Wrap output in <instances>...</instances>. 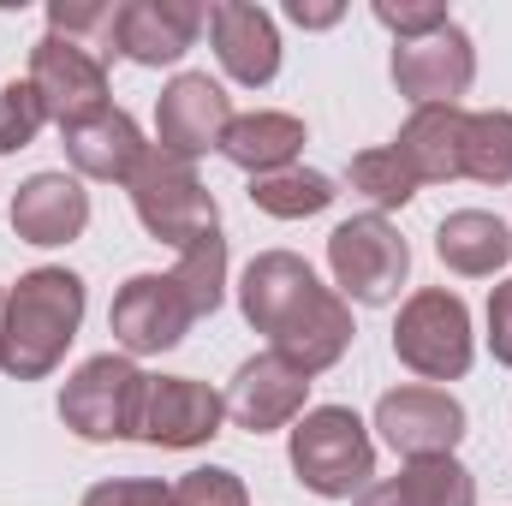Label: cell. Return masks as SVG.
I'll use <instances>...</instances> for the list:
<instances>
[{
  "label": "cell",
  "mask_w": 512,
  "mask_h": 506,
  "mask_svg": "<svg viewBox=\"0 0 512 506\" xmlns=\"http://www.w3.org/2000/svg\"><path fill=\"white\" fill-rule=\"evenodd\" d=\"M245 316H251L262 334H274V352L292 364V370H328L346 340H352V316L340 298H328L316 286V274L298 262V256L274 251L256 256L245 268Z\"/></svg>",
  "instance_id": "obj_1"
},
{
  "label": "cell",
  "mask_w": 512,
  "mask_h": 506,
  "mask_svg": "<svg viewBox=\"0 0 512 506\" xmlns=\"http://www.w3.org/2000/svg\"><path fill=\"white\" fill-rule=\"evenodd\" d=\"M84 316V280L66 268H36L18 280V292L6 298V322H0V364L18 381L48 376L66 352V340L78 334Z\"/></svg>",
  "instance_id": "obj_2"
},
{
  "label": "cell",
  "mask_w": 512,
  "mask_h": 506,
  "mask_svg": "<svg viewBox=\"0 0 512 506\" xmlns=\"http://www.w3.org/2000/svg\"><path fill=\"white\" fill-rule=\"evenodd\" d=\"M292 471L304 489L328 495V501H346L358 489H370L376 477V447L364 435V423L340 405H322L310 411L298 429H292Z\"/></svg>",
  "instance_id": "obj_3"
},
{
  "label": "cell",
  "mask_w": 512,
  "mask_h": 506,
  "mask_svg": "<svg viewBox=\"0 0 512 506\" xmlns=\"http://www.w3.org/2000/svg\"><path fill=\"white\" fill-rule=\"evenodd\" d=\"M131 203H137V221L161 239V245H191L203 233H215V197L197 185L191 161L185 155H167V149H149L131 173Z\"/></svg>",
  "instance_id": "obj_4"
},
{
  "label": "cell",
  "mask_w": 512,
  "mask_h": 506,
  "mask_svg": "<svg viewBox=\"0 0 512 506\" xmlns=\"http://www.w3.org/2000/svg\"><path fill=\"white\" fill-rule=\"evenodd\" d=\"M143 393L149 376H137L126 358H90L60 393V417L90 435V441H114V435H137L143 423Z\"/></svg>",
  "instance_id": "obj_5"
},
{
  "label": "cell",
  "mask_w": 512,
  "mask_h": 506,
  "mask_svg": "<svg viewBox=\"0 0 512 506\" xmlns=\"http://www.w3.org/2000/svg\"><path fill=\"white\" fill-rule=\"evenodd\" d=\"M393 352L429 381L465 376L471 364V322L453 292H417L393 328Z\"/></svg>",
  "instance_id": "obj_6"
},
{
  "label": "cell",
  "mask_w": 512,
  "mask_h": 506,
  "mask_svg": "<svg viewBox=\"0 0 512 506\" xmlns=\"http://www.w3.org/2000/svg\"><path fill=\"white\" fill-rule=\"evenodd\" d=\"M30 90L42 96L48 120L60 126H84L96 114H108V78H102V60L84 54L78 42L66 36H42L36 54H30Z\"/></svg>",
  "instance_id": "obj_7"
},
{
  "label": "cell",
  "mask_w": 512,
  "mask_h": 506,
  "mask_svg": "<svg viewBox=\"0 0 512 506\" xmlns=\"http://www.w3.org/2000/svg\"><path fill=\"white\" fill-rule=\"evenodd\" d=\"M328 262H334L340 286H346L358 304H387V298L399 292L405 268H411V251H405V239L387 227L382 215H358V221L334 227Z\"/></svg>",
  "instance_id": "obj_8"
},
{
  "label": "cell",
  "mask_w": 512,
  "mask_h": 506,
  "mask_svg": "<svg viewBox=\"0 0 512 506\" xmlns=\"http://www.w3.org/2000/svg\"><path fill=\"white\" fill-rule=\"evenodd\" d=\"M471 72H477V60H471V36L459 24H441V30L393 48V84L417 108H453L471 90Z\"/></svg>",
  "instance_id": "obj_9"
},
{
  "label": "cell",
  "mask_w": 512,
  "mask_h": 506,
  "mask_svg": "<svg viewBox=\"0 0 512 506\" xmlns=\"http://www.w3.org/2000/svg\"><path fill=\"white\" fill-rule=\"evenodd\" d=\"M203 6L191 0H131V6H114V24H108V54H126L137 66H167L179 60L197 30H203Z\"/></svg>",
  "instance_id": "obj_10"
},
{
  "label": "cell",
  "mask_w": 512,
  "mask_h": 506,
  "mask_svg": "<svg viewBox=\"0 0 512 506\" xmlns=\"http://www.w3.org/2000/svg\"><path fill=\"white\" fill-rule=\"evenodd\" d=\"M376 429L405 459H447L453 441L465 435V411L435 387H399L376 405Z\"/></svg>",
  "instance_id": "obj_11"
},
{
  "label": "cell",
  "mask_w": 512,
  "mask_h": 506,
  "mask_svg": "<svg viewBox=\"0 0 512 506\" xmlns=\"http://www.w3.org/2000/svg\"><path fill=\"white\" fill-rule=\"evenodd\" d=\"M191 298L179 292V280L167 274H137L126 280V292L114 298V334L126 340L131 352H167V346H179L185 340V328H191Z\"/></svg>",
  "instance_id": "obj_12"
},
{
  "label": "cell",
  "mask_w": 512,
  "mask_h": 506,
  "mask_svg": "<svg viewBox=\"0 0 512 506\" xmlns=\"http://www.w3.org/2000/svg\"><path fill=\"white\" fill-rule=\"evenodd\" d=\"M155 126H161V149L167 155H203V149H215L227 126H233V108H227V96H221V84H209L203 72H185V78H173V90L161 96V114H155Z\"/></svg>",
  "instance_id": "obj_13"
},
{
  "label": "cell",
  "mask_w": 512,
  "mask_h": 506,
  "mask_svg": "<svg viewBox=\"0 0 512 506\" xmlns=\"http://www.w3.org/2000/svg\"><path fill=\"white\" fill-rule=\"evenodd\" d=\"M221 417H227V405L203 381L167 376V381H149L137 435L143 441H161V447H197V441H209L221 429Z\"/></svg>",
  "instance_id": "obj_14"
},
{
  "label": "cell",
  "mask_w": 512,
  "mask_h": 506,
  "mask_svg": "<svg viewBox=\"0 0 512 506\" xmlns=\"http://www.w3.org/2000/svg\"><path fill=\"white\" fill-rule=\"evenodd\" d=\"M209 36H215V54L221 66L239 78V84H268L280 72V36H274V18L262 6H245V0H221L209 6Z\"/></svg>",
  "instance_id": "obj_15"
},
{
  "label": "cell",
  "mask_w": 512,
  "mask_h": 506,
  "mask_svg": "<svg viewBox=\"0 0 512 506\" xmlns=\"http://www.w3.org/2000/svg\"><path fill=\"white\" fill-rule=\"evenodd\" d=\"M304 370H292L280 352H262V358H251L245 370H239V381H233V399H227V411L245 423V429H280L298 405H304Z\"/></svg>",
  "instance_id": "obj_16"
},
{
  "label": "cell",
  "mask_w": 512,
  "mask_h": 506,
  "mask_svg": "<svg viewBox=\"0 0 512 506\" xmlns=\"http://www.w3.org/2000/svg\"><path fill=\"white\" fill-rule=\"evenodd\" d=\"M84 221H90V197L66 173H36L12 203V227L30 245H66L84 233Z\"/></svg>",
  "instance_id": "obj_17"
},
{
  "label": "cell",
  "mask_w": 512,
  "mask_h": 506,
  "mask_svg": "<svg viewBox=\"0 0 512 506\" xmlns=\"http://www.w3.org/2000/svg\"><path fill=\"white\" fill-rule=\"evenodd\" d=\"M465 120L459 108H417L411 126L399 131L393 155L417 173V179H459L465 173Z\"/></svg>",
  "instance_id": "obj_18"
},
{
  "label": "cell",
  "mask_w": 512,
  "mask_h": 506,
  "mask_svg": "<svg viewBox=\"0 0 512 506\" xmlns=\"http://www.w3.org/2000/svg\"><path fill=\"white\" fill-rule=\"evenodd\" d=\"M66 155H72V167L90 173V179H131L149 149H143V137H137V126H131L126 114L108 108V114H96V120H84V126L66 131Z\"/></svg>",
  "instance_id": "obj_19"
},
{
  "label": "cell",
  "mask_w": 512,
  "mask_h": 506,
  "mask_svg": "<svg viewBox=\"0 0 512 506\" xmlns=\"http://www.w3.org/2000/svg\"><path fill=\"white\" fill-rule=\"evenodd\" d=\"M298 143H304V126L292 120V114H251V120H233L227 137H221V155L233 161V167H245V173H280L292 155H298Z\"/></svg>",
  "instance_id": "obj_20"
},
{
  "label": "cell",
  "mask_w": 512,
  "mask_h": 506,
  "mask_svg": "<svg viewBox=\"0 0 512 506\" xmlns=\"http://www.w3.org/2000/svg\"><path fill=\"white\" fill-rule=\"evenodd\" d=\"M358 506H477V489L453 459H417L405 477L364 489Z\"/></svg>",
  "instance_id": "obj_21"
},
{
  "label": "cell",
  "mask_w": 512,
  "mask_h": 506,
  "mask_svg": "<svg viewBox=\"0 0 512 506\" xmlns=\"http://www.w3.org/2000/svg\"><path fill=\"white\" fill-rule=\"evenodd\" d=\"M435 251H441L447 268H459V274H495V268L512 256V233L495 221V215L465 209V215H447V221H441Z\"/></svg>",
  "instance_id": "obj_22"
},
{
  "label": "cell",
  "mask_w": 512,
  "mask_h": 506,
  "mask_svg": "<svg viewBox=\"0 0 512 506\" xmlns=\"http://www.w3.org/2000/svg\"><path fill=\"white\" fill-rule=\"evenodd\" d=\"M251 203L280 215V221H298V215H316L334 203V185L322 173H304V167H280V173H262L251 185Z\"/></svg>",
  "instance_id": "obj_23"
},
{
  "label": "cell",
  "mask_w": 512,
  "mask_h": 506,
  "mask_svg": "<svg viewBox=\"0 0 512 506\" xmlns=\"http://www.w3.org/2000/svg\"><path fill=\"white\" fill-rule=\"evenodd\" d=\"M465 173L507 185L512 179V114H471L465 120Z\"/></svg>",
  "instance_id": "obj_24"
},
{
  "label": "cell",
  "mask_w": 512,
  "mask_h": 506,
  "mask_svg": "<svg viewBox=\"0 0 512 506\" xmlns=\"http://www.w3.org/2000/svg\"><path fill=\"white\" fill-rule=\"evenodd\" d=\"M221 274H227V239L221 233H203V239H191L185 251H179V292L191 298V310L197 316H209L215 304H221Z\"/></svg>",
  "instance_id": "obj_25"
},
{
  "label": "cell",
  "mask_w": 512,
  "mask_h": 506,
  "mask_svg": "<svg viewBox=\"0 0 512 506\" xmlns=\"http://www.w3.org/2000/svg\"><path fill=\"white\" fill-rule=\"evenodd\" d=\"M352 185H358L370 203H382V209H399V203L417 197V173H411L393 149H370V155H358V161H352Z\"/></svg>",
  "instance_id": "obj_26"
},
{
  "label": "cell",
  "mask_w": 512,
  "mask_h": 506,
  "mask_svg": "<svg viewBox=\"0 0 512 506\" xmlns=\"http://www.w3.org/2000/svg\"><path fill=\"white\" fill-rule=\"evenodd\" d=\"M42 120H48V108H42V96L30 90V78H24V84H6V90H0V155H6V149H24V143L42 131Z\"/></svg>",
  "instance_id": "obj_27"
},
{
  "label": "cell",
  "mask_w": 512,
  "mask_h": 506,
  "mask_svg": "<svg viewBox=\"0 0 512 506\" xmlns=\"http://www.w3.org/2000/svg\"><path fill=\"white\" fill-rule=\"evenodd\" d=\"M173 506H245V489L233 471H191L173 489Z\"/></svg>",
  "instance_id": "obj_28"
},
{
  "label": "cell",
  "mask_w": 512,
  "mask_h": 506,
  "mask_svg": "<svg viewBox=\"0 0 512 506\" xmlns=\"http://www.w3.org/2000/svg\"><path fill=\"white\" fill-rule=\"evenodd\" d=\"M48 24H54V36H66V42H72V36H90V30H96V36L108 42V24H114V6H84V0H54V6H48Z\"/></svg>",
  "instance_id": "obj_29"
},
{
  "label": "cell",
  "mask_w": 512,
  "mask_h": 506,
  "mask_svg": "<svg viewBox=\"0 0 512 506\" xmlns=\"http://www.w3.org/2000/svg\"><path fill=\"white\" fill-rule=\"evenodd\" d=\"M376 18L387 30H399V42H417V36H429L441 24H453L447 6H393V0H376Z\"/></svg>",
  "instance_id": "obj_30"
},
{
  "label": "cell",
  "mask_w": 512,
  "mask_h": 506,
  "mask_svg": "<svg viewBox=\"0 0 512 506\" xmlns=\"http://www.w3.org/2000/svg\"><path fill=\"white\" fill-rule=\"evenodd\" d=\"M84 506H173V489H161V483H102V489H90Z\"/></svg>",
  "instance_id": "obj_31"
},
{
  "label": "cell",
  "mask_w": 512,
  "mask_h": 506,
  "mask_svg": "<svg viewBox=\"0 0 512 506\" xmlns=\"http://www.w3.org/2000/svg\"><path fill=\"white\" fill-rule=\"evenodd\" d=\"M489 346L501 364H512V280H501L489 298Z\"/></svg>",
  "instance_id": "obj_32"
},
{
  "label": "cell",
  "mask_w": 512,
  "mask_h": 506,
  "mask_svg": "<svg viewBox=\"0 0 512 506\" xmlns=\"http://www.w3.org/2000/svg\"><path fill=\"white\" fill-rule=\"evenodd\" d=\"M286 12H292V24H310V30H322V24H334V18H340V6H304V0H298V6H286Z\"/></svg>",
  "instance_id": "obj_33"
}]
</instances>
